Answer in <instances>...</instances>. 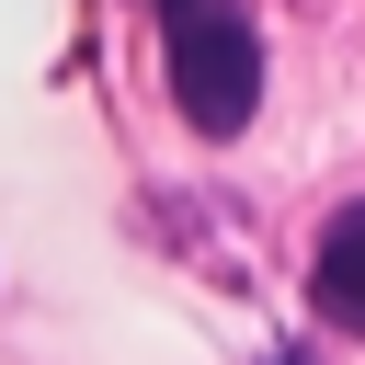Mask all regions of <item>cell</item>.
<instances>
[{
  "mask_svg": "<svg viewBox=\"0 0 365 365\" xmlns=\"http://www.w3.org/2000/svg\"><path fill=\"white\" fill-rule=\"evenodd\" d=\"M308 308H319L331 331H365V205H342V217L319 228V251H308Z\"/></svg>",
  "mask_w": 365,
  "mask_h": 365,
  "instance_id": "cell-2",
  "label": "cell"
},
{
  "mask_svg": "<svg viewBox=\"0 0 365 365\" xmlns=\"http://www.w3.org/2000/svg\"><path fill=\"white\" fill-rule=\"evenodd\" d=\"M274 365H297V354H274Z\"/></svg>",
  "mask_w": 365,
  "mask_h": 365,
  "instance_id": "cell-3",
  "label": "cell"
},
{
  "mask_svg": "<svg viewBox=\"0 0 365 365\" xmlns=\"http://www.w3.org/2000/svg\"><path fill=\"white\" fill-rule=\"evenodd\" d=\"M160 57H171V103L194 137H240L262 103V34L240 0H160Z\"/></svg>",
  "mask_w": 365,
  "mask_h": 365,
  "instance_id": "cell-1",
  "label": "cell"
}]
</instances>
